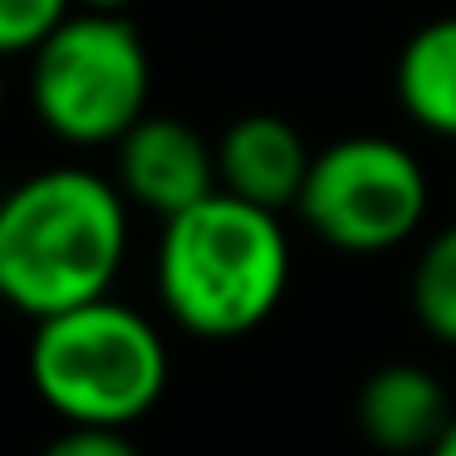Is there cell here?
I'll return each mask as SVG.
<instances>
[{
  "label": "cell",
  "mask_w": 456,
  "mask_h": 456,
  "mask_svg": "<svg viewBox=\"0 0 456 456\" xmlns=\"http://www.w3.org/2000/svg\"><path fill=\"white\" fill-rule=\"evenodd\" d=\"M128 260V197L89 167H50L0 197V299L50 319L103 299Z\"/></svg>",
  "instance_id": "1"
},
{
  "label": "cell",
  "mask_w": 456,
  "mask_h": 456,
  "mask_svg": "<svg viewBox=\"0 0 456 456\" xmlns=\"http://www.w3.org/2000/svg\"><path fill=\"white\" fill-rule=\"evenodd\" d=\"M289 250L280 211L211 191L158 236V299L197 338L256 334L289 295Z\"/></svg>",
  "instance_id": "2"
},
{
  "label": "cell",
  "mask_w": 456,
  "mask_h": 456,
  "mask_svg": "<svg viewBox=\"0 0 456 456\" xmlns=\"http://www.w3.org/2000/svg\"><path fill=\"white\" fill-rule=\"evenodd\" d=\"M25 368L64 427H133L162 403L172 378L162 329L113 295L35 319Z\"/></svg>",
  "instance_id": "3"
},
{
  "label": "cell",
  "mask_w": 456,
  "mask_h": 456,
  "mask_svg": "<svg viewBox=\"0 0 456 456\" xmlns=\"http://www.w3.org/2000/svg\"><path fill=\"white\" fill-rule=\"evenodd\" d=\"M152 60L128 15L69 11L30 54L35 118L69 148H109L148 113Z\"/></svg>",
  "instance_id": "4"
},
{
  "label": "cell",
  "mask_w": 456,
  "mask_h": 456,
  "mask_svg": "<svg viewBox=\"0 0 456 456\" xmlns=\"http://www.w3.org/2000/svg\"><path fill=\"white\" fill-rule=\"evenodd\" d=\"M427 207L432 182L417 152L383 133H354L314 152L295 211L344 256H387L422 231Z\"/></svg>",
  "instance_id": "5"
},
{
  "label": "cell",
  "mask_w": 456,
  "mask_h": 456,
  "mask_svg": "<svg viewBox=\"0 0 456 456\" xmlns=\"http://www.w3.org/2000/svg\"><path fill=\"white\" fill-rule=\"evenodd\" d=\"M113 182L152 216H182L187 207L221 191L216 177V142H207L187 118L172 113H142L118 142H113Z\"/></svg>",
  "instance_id": "6"
},
{
  "label": "cell",
  "mask_w": 456,
  "mask_h": 456,
  "mask_svg": "<svg viewBox=\"0 0 456 456\" xmlns=\"http://www.w3.org/2000/svg\"><path fill=\"white\" fill-rule=\"evenodd\" d=\"M314 152L305 148L299 128L280 113H240L216 138V177L221 191L265 211H295L305 191Z\"/></svg>",
  "instance_id": "7"
},
{
  "label": "cell",
  "mask_w": 456,
  "mask_h": 456,
  "mask_svg": "<svg viewBox=\"0 0 456 456\" xmlns=\"http://www.w3.org/2000/svg\"><path fill=\"white\" fill-rule=\"evenodd\" d=\"M363 442L387 456H422L452 427V393L422 363H383L363 378L354 397Z\"/></svg>",
  "instance_id": "8"
},
{
  "label": "cell",
  "mask_w": 456,
  "mask_h": 456,
  "mask_svg": "<svg viewBox=\"0 0 456 456\" xmlns=\"http://www.w3.org/2000/svg\"><path fill=\"white\" fill-rule=\"evenodd\" d=\"M393 89L403 113L422 133L456 138V15L427 20L407 35L393 69Z\"/></svg>",
  "instance_id": "9"
},
{
  "label": "cell",
  "mask_w": 456,
  "mask_h": 456,
  "mask_svg": "<svg viewBox=\"0 0 456 456\" xmlns=\"http://www.w3.org/2000/svg\"><path fill=\"white\" fill-rule=\"evenodd\" d=\"M412 314L436 344L456 348V226L436 231L412 265Z\"/></svg>",
  "instance_id": "10"
},
{
  "label": "cell",
  "mask_w": 456,
  "mask_h": 456,
  "mask_svg": "<svg viewBox=\"0 0 456 456\" xmlns=\"http://www.w3.org/2000/svg\"><path fill=\"white\" fill-rule=\"evenodd\" d=\"M69 11L74 0H0V60L35 54L64 25Z\"/></svg>",
  "instance_id": "11"
},
{
  "label": "cell",
  "mask_w": 456,
  "mask_h": 456,
  "mask_svg": "<svg viewBox=\"0 0 456 456\" xmlns=\"http://www.w3.org/2000/svg\"><path fill=\"white\" fill-rule=\"evenodd\" d=\"M40 456H142L123 427H64Z\"/></svg>",
  "instance_id": "12"
},
{
  "label": "cell",
  "mask_w": 456,
  "mask_h": 456,
  "mask_svg": "<svg viewBox=\"0 0 456 456\" xmlns=\"http://www.w3.org/2000/svg\"><path fill=\"white\" fill-rule=\"evenodd\" d=\"M74 11H103V15H128L133 0H74Z\"/></svg>",
  "instance_id": "13"
},
{
  "label": "cell",
  "mask_w": 456,
  "mask_h": 456,
  "mask_svg": "<svg viewBox=\"0 0 456 456\" xmlns=\"http://www.w3.org/2000/svg\"><path fill=\"white\" fill-rule=\"evenodd\" d=\"M422 456H456V417H452V427H446V432L442 436H436V442L432 446H427V452Z\"/></svg>",
  "instance_id": "14"
},
{
  "label": "cell",
  "mask_w": 456,
  "mask_h": 456,
  "mask_svg": "<svg viewBox=\"0 0 456 456\" xmlns=\"http://www.w3.org/2000/svg\"><path fill=\"white\" fill-rule=\"evenodd\" d=\"M0 103H5V74H0Z\"/></svg>",
  "instance_id": "15"
},
{
  "label": "cell",
  "mask_w": 456,
  "mask_h": 456,
  "mask_svg": "<svg viewBox=\"0 0 456 456\" xmlns=\"http://www.w3.org/2000/svg\"><path fill=\"white\" fill-rule=\"evenodd\" d=\"M0 305H5V299H0Z\"/></svg>",
  "instance_id": "16"
}]
</instances>
